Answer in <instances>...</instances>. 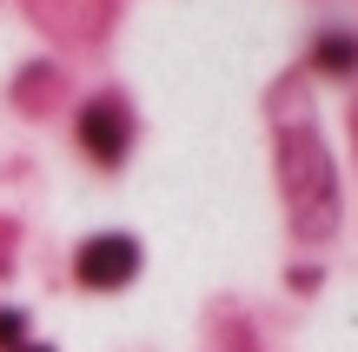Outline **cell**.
Segmentation results:
<instances>
[{"label": "cell", "mask_w": 358, "mask_h": 352, "mask_svg": "<svg viewBox=\"0 0 358 352\" xmlns=\"http://www.w3.org/2000/svg\"><path fill=\"white\" fill-rule=\"evenodd\" d=\"M34 352H47V346H34Z\"/></svg>", "instance_id": "cell-5"}, {"label": "cell", "mask_w": 358, "mask_h": 352, "mask_svg": "<svg viewBox=\"0 0 358 352\" xmlns=\"http://www.w3.org/2000/svg\"><path fill=\"white\" fill-rule=\"evenodd\" d=\"M352 60H358L352 40H338V34H332V40H319V66H332V73H338V66H352Z\"/></svg>", "instance_id": "cell-3"}, {"label": "cell", "mask_w": 358, "mask_h": 352, "mask_svg": "<svg viewBox=\"0 0 358 352\" xmlns=\"http://www.w3.org/2000/svg\"><path fill=\"white\" fill-rule=\"evenodd\" d=\"M140 273V246H133L127 233H100V239H87L80 246V279L87 286H127V279Z\"/></svg>", "instance_id": "cell-1"}, {"label": "cell", "mask_w": 358, "mask_h": 352, "mask_svg": "<svg viewBox=\"0 0 358 352\" xmlns=\"http://www.w3.org/2000/svg\"><path fill=\"white\" fill-rule=\"evenodd\" d=\"M0 346H20V313H0Z\"/></svg>", "instance_id": "cell-4"}, {"label": "cell", "mask_w": 358, "mask_h": 352, "mask_svg": "<svg viewBox=\"0 0 358 352\" xmlns=\"http://www.w3.org/2000/svg\"><path fill=\"white\" fill-rule=\"evenodd\" d=\"M80 140L93 146V160H120L127 153V120H120V106L113 100L87 106V113H80Z\"/></svg>", "instance_id": "cell-2"}]
</instances>
